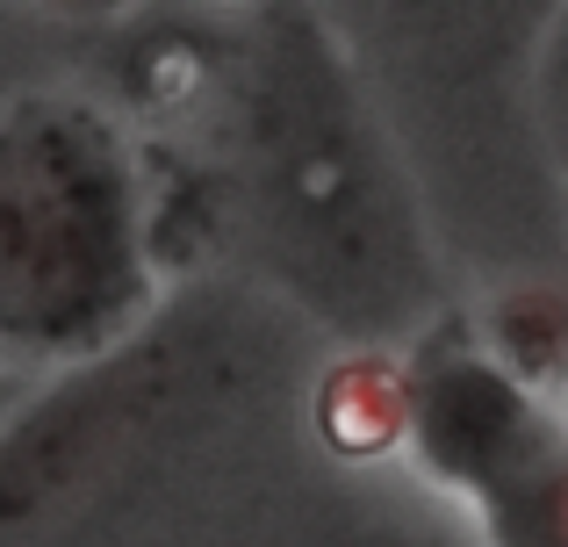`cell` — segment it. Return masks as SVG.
Returning a JSON list of instances; mask_svg holds the SVG:
<instances>
[{"mask_svg":"<svg viewBox=\"0 0 568 547\" xmlns=\"http://www.w3.org/2000/svg\"><path fill=\"white\" fill-rule=\"evenodd\" d=\"M216 396L209 353L152 332L80 367L0 433V547H58L123 497Z\"/></svg>","mask_w":568,"mask_h":547,"instance_id":"6da1fadb","label":"cell"},{"mask_svg":"<svg viewBox=\"0 0 568 547\" xmlns=\"http://www.w3.org/2000/svg\"><path fill=\"white\" fill-rule=\"evenodd\" d=\"M130 295L123 173L80 115H29L0 138V338L58 353L109 332Z\"/></svg>","mask_w":568,"mask_h":547,"instance_id":"7a4b0ae2","label":"cell"}]
</instances>
